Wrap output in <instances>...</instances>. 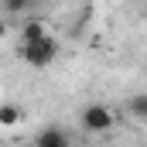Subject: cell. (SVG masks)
Returning a JSON list of instances; mask_svg holds the SVG:
<instances>
[{
	"label": "cell",
	"instance_id": "obj_3",
	"mask_svg": "<svg viewBox=\"0 0 147 147\" xmlns=\"http://www.w3.org/2000/svg\"><path fill=\"white\" fill-rule=\"evenodd\" d=\"M65 144H69V134L62 127H48L38 134V147H65Z\"/></svg>",
	"mask_w": 147,
	"mask_h": 147
},
{
	"label": "cell",
	"instance_id": "obj_8",
	"mask_svg": "<svg viewBox=\"0 0 147 147\" xmlns=\"http://www.w3.org/2000/svg\"><path fill=\"white\" fill-rule=\"evenodd\" d=\"M7 38V24H3V17H0V41Z\"/></svg>",
	"mask_w": 147,
	"mask_h": 147
},
{
	"label": "cell",
	"instance_id": "obj_5",
	"mask_svg": "<svg viewBox=\"0 0 147 147\" xmlns=\"http://www.w3.org/2000/svg\"><path fill=\"white\" fill-rule=\"evenodd\" d=\"M21 116H24V113H21V106H14V103H3V106H0V123H3V127L21 123Z\"/></svg>",
	"mask_w": 147,
	"mask_h": 147
},
{
	"label": "cell",
	"instance_id": "obj_1",
	"mask_svg": "<svg viewBox=\"0 0 147 147\" xmlns=\"http://www.w3.org/2000/svg\"><path fill=\"white\" fill-rule=\"evenodd\" d=\"M21 58L34 69H48L55 58H58V41L51 34H41L34 41H21Z\"/></svg>",
	"mask_w": 147,
	"mask_h": 147
},
{
	"label": "cell",
	"instance_id": "obj_6",
	"mask_svg": "<svg viewBox=\"0 0 147 147\" xmlns=\"http://www.w3.org/2000/svg\"><path fill=\"white\" fill-rule=\"evenodd\" d=\"M38 0H3V10L14 17V14H28V10H34Z\"/></svg>",
	"mask_w": 147,
	"mask_h": 147
},
{
	"label": "cell",
	"instance_id": "obj_4",
	"mask_svg": "<svg viewBox=\"0 0 147 147\" xmlns=\"http://www.w3.org/2000/svg\"><path fill=\"white\" fill-rule=\"evenodd\" d=\"M48 34V28H45V21H38V17H28L24 21V28H21V41H34V38Z\"/></svg>",
	"mask_w": 147,
	"mask_h": 147
},
{
	"label": "cell",
	"instance_id": "obj_9",
	"mask_svg": "<svg viewBox=\"0 0 147 147\" xmlns=\"http://www.w3.org/2000/svg\"><path fill=\"white\" fill-rule=\"evenodd\" d=\"M144 14H147V10H144Z\"/></svg>",
	"mask_w": 147,
	"mask_h": 147
},
{
	"label": "cell",
	"instance_id": "obj_2",
	"mask_svg": "<svg viewBox=\"0 0 147 147\" xmlns=\"http://www.w3.org/2000/svg\"><path fill=\"white\" fill-rule=\"evenodd\" d=\"M82 127L89 130V134H106L113 123H116V116H113V110H106L103 103H92V106H86L82 110Z\"/></svg>",
	"mask_w": 147,
	"mask_h": 147
},
{
	"label": "cell",
	"instance_id": "obj_7",
	"mask_svg": "<svg viewBox=\"0 0 147 147\" xmlns=\"http://www.w3.org/2000/svg\"><path fill=\"white\" fill-rule=\"evenodd\" d=\"M127 110L134 113L137 120H147V96H134V99L127 103Z\"/></svg>",
	"mask_w": 147,
	"mask_h": 147
}]
</instances>
